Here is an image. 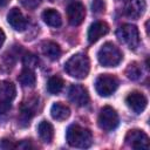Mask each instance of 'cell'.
Returning <instances> with one entry per match:
<instances>
[{"mask_svg": "<svg viewBox=\"0 0 150 150\" xmlns=\"http://www.w3.org/2000/svg\"><path fill=\"white\" fill-rule=\"evenodd\" d=\"M66 139L70 146L86 149L93 144L91 131L87 128H83L79 124H71L67 129Z\"/></svg>", "mask_w": 150, "mask_h": 150, "instance_id": "6da1fadb", "label": "cell"}, {"mask_svg": "<svg viewBox=\"0 0 150 150\" xmlns=\"http://www.w3.org/2000/svg\"><path fill=\"white\" fill-rule=\"evenodd\" d=\"M64 70L71 77L82 80L87 77L90 70V62L84 53H76L64 63Z\"/></svg>", "mask_w": 150, "mask_h": 150, "instance_id": "7a4b0ae2", "label": "cell"}, {"mask_svg": "<svg viewBox=\"0 0 150 150\" xmlns=\"http://www.w3.org/2000/svg\"><path fill=\"white\" fill-rule=\"evenodd\" d=\"M123 59L118 47L112 42H105L97 52V60L103 67H116Z\"/></svg>", "mask_w": 150, "mask_h": 150, "instance_id": "3957f363", "label": "cell"}, {"mask_svg": "<svg viewBox=\"0 0 150 150\" xmlns=\"http://www.w3.org/2000/svg\"><path fill=\"white\" fill-rule=\"evenodd\" d=\"M16 95L15 84L11 81H0V115L6 114Z\"/></svg>", "mask_w": 150, "mask_h": 150, "instance_id": "277c9868", "label": "cell"}, {"mask_svg": "<svg viewBox=\"0 0 150 150\" xmlns=\"http://www.w3.org/2000/svg\"><path fill=\"white\" fill-rule=\"evenodd\" d=\"M117 38L130 49H135L139 43V33L135 25L125 23L117 29Z\"/></svg>", "mask_w": 150, "mask_h": 150, "instance_id": "5b68a950", "label": "cell"}, {"mask_svg": "<svg viewBox=\"0 0 150 150\" xmlns=\"http://www.w3.org/2000/svg\"><path fill=\"white\" fill-rule=\"evenodd\" d=\"M118 87V80L110 74H102L95 81V89L100 96L107 97L115 93Z\"/></svg>", "mask_w": 150, "mask_h": 150, "instance_id": "8992f818", "label": "cell"}, {"mask_svg": "<svg viewBox=\"0 0 150 150\" xmlns=\"http://www.w3.org/2000/svg\"><path fill=\"white\" fill-rule=\"evenodd\" d=\"M97 123H98V127L102 130L111 131L115 128H117V125L120 123V118H118V115H117V112L114 108H111L109 105H105L100 110Z\"/></svg>", "mask_w": 150, "mask_h": 150, "instance_id": "52a82bcc", "label": "cell"}, {"mask_svg": "<svg viewBox=\"0 0 150 150\" xmlns=\"http://www.w3.org/2000/svg\"><path fill=\"white\" fill-rule=\"evenodd\" d=\"M125 144L132 149H149L150 146V141H149V137L148 135L143 131V130H139V129H132V130H129L125 135Z\"/></svg>", "mask_w": 150, "mask_h": 150, "instance_id": "ba28073f", "label": "cell"}, {"mask_svg": "<svg viewBox=\"0 0 150 150\" xmlns=\"http://www.w3.org/2000/svg\"><path fill=\"white\" fill-rule=\"evenodd\" d=\"M86 16V8L83 4L79 1H74L67 7V18L71 26H79L83 22Z\"/></svg>", "mask_w": 150, "mask_h": 150, "instance_id": "9c48e42d", "label": "cell"}, {"mask_svg": "<svg viewBox=\"0 0 150 150\" xmlns=\"http://www.w3.org/2000/svg\"><path fill=\"white\" fill-rule=\"evenodd\" d=\"M68 98L70 102L79 107L87 105L89 102V94L88 90L81 84H71L68 90Z\"/></svg>", "mask_w": 150, "mask_h": 150, "instance_id": "30bf717a", "label": "cell"}, {"mask_svg": "<svg viewBox=\"0 0 150 150\" xmlns=\"http://www.w3.org/2000/svg\"><path fill=\"white\" fill-rule=\"evenodd\" d=\"M125 103L136 114H141L148 104V100L145 95L141 91H131L127 97H125Z\"/></svg>", "mask_w": 150, "mask_h": 150, "instance_id": "8fae6325", "label": "cell"}, {"mask_svg": "<svg viewBox=\"0 0 150 150\" xmlns=\"http://www.w3.org/2000/svg\"><path fill=\"white\" fill-rule=\"evenodd\" d=\"M7 21L15 30L19 32L25 30V28L27 27V20L18 7H13L12 9H9L7 14Z\"/></svg>", "mask_w": 150, "mask_h": 150, "instance_id": "7c38bea8", "label": "cell"}, {"mask_svg": "<svg viewBox=\"0 0 150 150\" xmlns=\"http://www.w3.org/2000/svg\"><path fill=\"white\" fill-rule=\"evenodd\" d=\"M109 32V26L104 21H95L94 23L90 25L88 29V41L89 43H94L97 40H100L102 36H104Z\"/></svg>", "mask_w": 150, "mask_h": 150, "instance_id": "4fadbf2b", "label": "cell"}, {"mask_svg": "<svg viewBox=\"0 0 150 150\" xmlns=\"http://www.w3.org/2000/svg\"><path fill=\"white\" fill-rule=\"evenodd\" d=\"M145 8V0H128L125 5V14L131 19H137L144 13Z\"/></svg>", "mask_w": 150, "mask_h": 150, "instance_id": "5bb4252c", "label": "cell"}, {"mask_svg": "<svg viewBox=\"0 0 150 150\" xmlns=\"http://www.w3.org/2000/svg\"><path fill=\"white\" fill-rule=\"evenodd\" d=\"M41 48H42L43 55L47 56V57H48L49 60H52V61L59 60L60 56H61V53H62L60 46H59L56 42H54V41H45V42L42 43Z\"/></svg>", "mask_w": 150, "mask_h": 150, "instance_id": "9a60e30c", "label": "cell"}, {"mask_svg": "<svg viewBox=\"0 0 150 150\" xmlns=\"http://www.w3.org/2000/svg\"><path fill=\"white\" fill-rule=\"evenodd\" d=\"M50 115L56 121H64L70 116V109L61 102H55L50 108Z\"/></svg>", "mask_w": 150, "mask_h": 150, "instance_id": "2e32d148", "label": "cell"}, {"mask_svg": "<svg viewBox=\"0 0 150 150\" xmlns=\"http://www.w3.org/2000/svg\"><path fill=\"white\" fill-rule=\"evenodd\" d=\"M43 21L50 27H60L62 25V19L60 13L54 8H47L42 12Z\"/></svg>", "mask_w": 150, "mask_h": 150, "instance_id": "e0dca14e", "label": "cell"}, {"mask_svg": "<svg viewBox=\"0 0 150 150\" xmlns=\"http://www.w3.org/2000/svg\"><path fill=\"white\" fill-rule=\"evenodd\" d=\"M38 132L42 142L50 143L54 138V128L48 121H41L38 125Z\"/></svg>", "mask_w": 150, "mask_h": 150, "instance_id": "ac0fdd59", "label": "cell"}, {"mask_svg": "<svg viewBox=\"0 0 150 150\" xmlns=\"http://www.w3.org/2000/svg\"><path fill=\"white\" fill-rule=\"evenodd\" d=\"M18 80L23 87H28V88H33L36 83V77H35L33 69H28V68H25L20 73Z\"/></svg>", "mask_w": 150, "mask_h": 150, "instance_id": "d6986e66", "label": "cell"}, {"mask_svg": "<svg viewBox=\"0 0 150 150\" xmlns=\"http://www.w3.org/2000/svg\"><path fill=\"white\" fill-rule=\"evenodd\" d=\"M63 84H64V82L60 76H52L47 82V89H48L49 94L57 95L61 93Z\"/></svg>", "mask_w": 150, "mask_h": 150, "instance_id": "ffe728a7", "label": "cell"}, {"mask_svg": "<svg viewBox=\"0 0 150 150\" xmlns=\"http://www.w3.org/2000/svg\"><path fill=\"white\" fill-rule=\"evenodd\" d=\"M125 75L129 80L131 81H136L141 77L142 75V68L137 62H131L128 64L127 69H125Z\"/></svg>", "mask_w": 150, "mask_h": 150, "instance_id": "44dd1931", "label": "cell"}, {"mask_svg": "<svg viewBox=\"0 0 150 150\" xmlns=\"http://www.w3.org/2000/svg\"><path fill=\"white\" fill-rule=\"evenodd\" d=\"M22 62H23V66H25V68H28V69H33V68H35L36 66H38V57L34 55V54H30V53H28V54H26L25 56H23V60H22Z\"/></svg>", "mask_w": 150, "mask_h": 150, "instance_id": "7402d4cb", "label": "cell"}, {"mask_svg": "<svg viewBox=\"0 0 150 150\" xmlns=\"http://www.w3.org/2000/svg\"><path fill=\"white\" fill-rule=\"evenodd\" d=\"M91 11L96 14H101L105 11V2L104 0H93L91 2Z\"/></svg>", "mask_w": 150, "mask_h": 150, "instance_id": "603a6c76", "label": "cell"}, {"mask_svg": "<svg viewBox=\"0 0 150 150\" xmlns=\"http://www.w3.org/2000/svg\"><path fill=\"white\" fill-rule=\"evenodd\" d=\"M40 2H41V0H21V4H22L26 8H28V9H34V8H36V7L40 5Z\"/></svg>", "mask_w": 150, "mask_h": 150, "instance_id": "cb8c5ba5", "label": "cell"}, {"mask_svg": "<svg viewBox=\"0 0 150 150\" xmlns=\"http://www.w3.org/2000/svg\"><path fill=\"white\" fill-rule=\"evenodd\" d=\"M16 145H14L9 139H2L1 142V148L4 149H9V148H15Z\"/></svg>", "mask_w": 150, "mask_h": 150, "instance_id": "d4e9b609", "label": "cell"}, {"mask_svg": "<svg viewBox=\"0 0 150 150\" xmlns=\"http://www.w3.org/2000/svg\"><path fill=\"white\" fill-rule=\"evenodd\" d=\"M5 39H6V35H5L4 30L0 28V48L2 47V45H4V42H5Z\"/></svg>", "mask_w": 150, "mask_h": 150, "instance_id": "484cf974", "label": "cell"}, {"mask_svg": "<svg viewBox=\"0 0 150 150\" xmlns=\"http://www.w3.org/2000/svg\"><path fill=\"white\" fill-rule=\"evenodd\" d=\"M8 2H9V0H0V6L1 7H5Z\"/></svg>", "mask_w": 150, "mask_h": 150, "instance_id": "4316f807", "label": "cell"}, {"mask_svg": "<svg viewBox=\"0 0 150 150\" xmlns=\"http://www.w3.org/2000/svg\"><path fill=\"white\" fill-rule=\"evenodd\" d=\"M49 1H55V0H49Z\"/></svg>", "mask_w": 150, "mask_h": 150, "instance_id": "83f0119b", "label": "cell"}]
</instances>
